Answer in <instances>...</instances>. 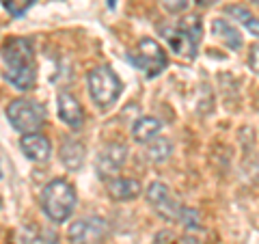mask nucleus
Listing matches in <instances>:
<instances>
[{
    "mask_svg": "<svg viewBox=\"0 0 259 244\" xmlns=\"http://www.w3.org/2000/svg\"><path fill=\"white\" fill-rule=\"evenodd\" d=\"M3 61L7 67V80L18 89L28 91L35 87L37 80V61L30 39L13 37L3 46Z\"/></svg>",
    "mask_w": 259,
    "mask_h": 244,
    "instance_id": "obj_1",
    "label": "nucleus"
},
{
    "mask_svg": "<svg viewBox=\"0 0 259 244\" xmlns=\"http://www.w3.org/2000/svg\"><path fill=\"white\" fill-rule=\"evenodd\" d=\"M76 190L67 180H52L41 190V208L54 223H65L76 210Z\"/></svg>",
    "mask_w": 259,
    "mask_h": 244,
    "instance_id": "obj_2",
    "label": "nucleus"
},
{
    "mask_svg": "<svg viewBox=\"0 0 259 244\" xmlns=\"http://www.w3.org/2000/svg\"><path fill=\"white\" fill-rule=\"evenodd\" d=\"M87 87H89V95L97 108L106 110L112 104L119 100L121 91H123V85H121L119 76L106 65H100V67H93L87 74Z\"/></svg>",
    "mask_w": 259,
    "mask_h": 244,
    "instance_id": "obj_3",
    "label": "nucleus"
},
{
    "mask_svg": "<svg viewBox=\"0 0 259 244\" xmlns=\"http://www.w3.org/2000/svg\"><path fill=\"white\" fill-rule=\"evenodd\" d=\"M130 61L136 69H141L147 78H156L158 74H162V69L166 67V52L156 39L145 37L139 42V46L130 52Z\"/></svg>",
    "mask_w": 259,
    "mask_h": 244,
    "instance_id": "obj_4",
    "label": "nucleus"
},
{
    "mask_svg": "<svg viewBox=\"0 0 259 244\" xmlns=\"http://www.w3.org/2000/svg\"><path fill=\"white\" fill-rule=\"evenodd\" d=\"M7 117H9L11 126L22 134L39 132V128L46 124V110L35 100H15L7 108Z\"/></svg>",
    "mask_w": 259,
    "mask_h": 244,
    "instance_id": "obj_5",
    "label": "nucleus"
},
{
    "mask_svg": "<svg viewBox=\"0 0 259 244\" xmlns=\"http://www.w3.org/2000/svg\"><path fill=\"white\" fill-rule=\"evenodd\" d=\"M110 233V227L104 218L97 216H84L78 218L67 229L69 244H104Z\"/></svg>",
    "mask_w": 259,
    "mask_h": 244,
    "instance_id": "obj_6",
    "label": "nucleus"
},
{
    "mask_svg": "<svg viewBox=\"0 0 259 244\" xmlns=\"http://www.w3.org/2000/svg\"><path fill=\"white\" fill-rule=\"evenodd\" d=\"M147 201L151 203V208L164 218V221H182V212L184 208L177 203V199L171 194L168 186H164L162 182H153L147 188Z\"/></svg>",
    "mask_w": 259,
    "mask_h": 244,
    "instance_id": "obj_7",
    "label": "nucleus"
},
{
    "mask_svg": "<svg viewBox=\"0 0 259 244\" xmlns=\"http://www.w3.org/2000/svg\"><path fill=\"white\" fill-rule=\"evenodd\" d=\"M125 160H127V147L123 143L104 145L102 151L97 153V160H95L97 175H100L102 180H106V177H110L112 173H117V171L125 165Z\"/></svg>",
    "mask_w": 259,
    "mask_h": 244,
    "instance_id": "obj_8",
    "label": "nucleus"
},
{
    "mask_svg": "<svg viewBox=\"0 0 259 244\" xmlns=\"http://www.w3.org/2000/svg\"><path fill=\"white\" fill-rule=\"evenodd\" d=\"M164 37L168 46H171V50L177 54V56H184V59H194V54H197V48H199V39L192 37L188 30L182 28L180 24L177 26H166L164 28Z\"/></svg>",
    "mask_w": 259,
    "mask_h": 244,
    "instance_id": "obj_9",
    "label": "nucleus"
},
{
    "mask_svg": "<svg viewBox=\"0 0 259 244\" xmlns=\"http://www.w3.org/2000/svg\"><path fill=\"white\" fill-rule=\"evenodd\" d=\"M56 104H59V119L63 121L65 126L71 128V130L82 128V124H84V108H82V104L78 102L76 95L65 91V93L59 95Z\"/></svg>",
    "mask_w": 259,
    "mask_h": 244,
    "instance_id": "obj_10",
    "label": "nucleus"
},
{
    "mask_svg": "<svg viewBox=\"0 0 259 244\" xmlns=\"http://www.w3.org/2000/svg\"><path fill=\"white\" fill-rule=\"evenodd\" d=\"M20 147L24 151V156L32 162H46L52 153V145H50V138H46L44 134L39 132H28L22 136L20 141Z\"/></svg>",
    "mask_w": 259,
    "mask_h": 244,
    "instance_id": "obj_11",
    "label": "nucleus"
},
{
    "mask_svg": "<svg viewBox=\"0 0 259 244\" xmlns=\"http://www.w3.org/2000/svg\"><path fill=\"white\" fill-rule=\"evenodd\" d=\"M143 186L139 180H132V177H117L108 184V194L110 199L115 201H134L136 197H141Z\"/></svg>",
    "mask_w": 259,
    "mask_h": 244,
    "instance_id": "obj_12",
    "label": "nucleus"
},
{
    "mask_svg": "<svg viewBox=\"0 0 259 244\" xmlns=\"http://www.w3.org/2000/svg\"><path fill=\"white\" fill-rule=\"evenodd\" d=\"M84 156H87L84 145L80 141H76V138H67V141L63 143V147H61V162L65 165V169H69V171L82 169Z\"/></svg>",
    "mask_w": 259,
    "mask_h": 244,
    "instance_id": "obj_13",
    "label": "nucleus"
},
{
    "mask_svg": "<svg viewBox=\"0 0 259 244\" xmlns=\"http://www.w3.org/2000/svg\"><path fill=\"white\" fill-rule=\"evenodd\" d=\"M162 132V124L156 117H141L132 128V138L136 143H151Z\"/></svg>",
    "mask_w": 259,
    "mask_h": 244,
    "instance_id": "obj_14",
    "label": "nucleus"
},
{
    "mask_svg": "<svg viewBox=\"0 0 259 244\" xmlns=\"http://www.w3.org/2000/svg\"><path fill=\"white\" fill-rule=\"evenodd\" d=\"M173 153V145L168 138H153L151 143H147V149H145V160L149 162V165H164V162L171 158Z\"/></svg>",
    "mask_w": 259,
    "mask_h": 244,
    "instance_id": "obj_15",
    "label": "nucleus"
},
{
    "mask_svg": "<svg viewBox=\"0 0 259 244\" xmlns=\"http://www.w3.org/2000/svg\"><path fill=\"white\" fill-rule=\"evenodd\" d=\"M212 32H214V37H218L227 48H231V50H240L242 44H244L242 42V35L227 20H214Z\"/></svg>",
    "mask_w": 259,
    "mask_h": 244,
    "instance_id": "obj_16",
    "label": "nucleus"
},
{
    "mask_svg": "<svg viewBox=\"0 0 259 244\" xmlns=\"http://www.w3.org/2000/svg\"><path fill=\"white\" fill-rule=\"evenodd\" d=\"M225 13H227V15H233V18H236L238 22H242V24H246V22H250V20L255 18V15L250 13L246 7H242V5H229V7L225 9Z\"/></svg>",
    "mask_w": 259,
    "mask_h": 244,
    "instance_id": "obj_17",
    "label": "nucleus"
},
{
    "mask_svg": "<svg viewBox=\"0 0 259 244\" xmlns=\"http://www.w3.org/2000/svg\"><path fill=\"white\" fill-rule=\"evenodd\" d=\"M162 5H164V9L171 11V13H184L188 9L190 0H162Z\"/></svg>",
    "mask_w": 259,
    "mask_h": 244,
    "instance_id": "obj_18",
    "label": "nucleus"
},
{
    "mask_svg": "<svg viewBox=\"0 0 259 244\" xmlns=\"http://www.w3.org/2000/svg\"><path fill=\"white\" fill-rule=\"evenodd\" d=\"M248 65H250V69H253L255 74H259V44L250 46V52H248Z\"/></svg>",
    "mask_w": 259,
    "mask_h": 244,
    "instance_id": "obj_19",
    "label": "nucleus"
},
{
    "mask_svg": "<svg viewBox=\"0 0 259 244\" xmlns=\"http://www.w3.org/2000/svg\"><path fill=\"white\" fill-rule=\"evenodd\" d=\"M244 26H246V30L250 32V35H255V37H259V20H257V18H253V20H250V22H246V24H244Z\"/></svg>",
    "mask_w": 259,
    "mask_h": 244,
    "instance_id": "obj_20",
    "label": "nucleus"
},
{
    "mask_svg": "<svg viewBox=\"0 0 259 244\" xmlns=\"http://www.w3.org/2000/svg\"><path fill=\"white\" fill-rule=\"evenodd\" d=\"M197 5H203V7H207V5H212V3H216V0H194Z\"/></svg>",
    "mask_w": 259,
    "mask_h": 244,
    "instance_id": "obj_21",
    "label": "nucleus"
},
{
    "mask_svg": "<svg viewBox=\"0 0 259 244\" xmlns=\"http://www.w3.org/2000/svg\"><path fill=\"white\" fill-rule=\"evenodd\" d=\"M115 5H117V0H108V7H110V9H115Z\"/></svg>",
    "mask_w": 259,
    "mask_h": 244,
    "instance_id": "obj_22",
    "label": "nucleus"
},
{
    "mask_svg": "<svg viewBox=\"0 0 259 244\" xmlns=\"http://www.w3.org/2000/svg\"><path fill=\"white\" fill-rule=\"evenodd\" d=\"M0 177H3V171H0Z\"/></svg>",
    "mask_w": 259,
    "mask_h": 244,
    "instance_id": "obj_23",
    "label": "nucleus"
},
{
    "mask_svg": "<svg viewBox=\"0 0 259 244\" xmlns=\"http://www.w3.org/2000/svg\"><path fill=\"white\" fill-rule=\"evenodd\" d=\"M0 203H3V201H0Z\"/></svg>",
    "mask_w": 259,
    "mask_h": 244,
    "instance_id": "obj_24",
    "label": "nucleus"
}]
</instances>
